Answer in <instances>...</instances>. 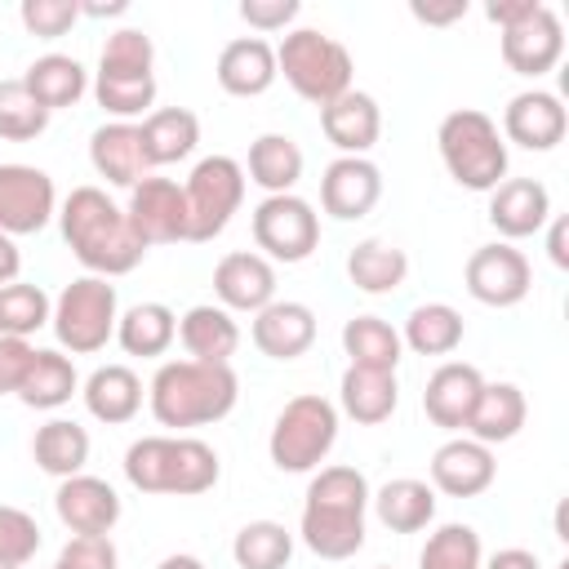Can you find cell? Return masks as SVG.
<instances>
[{
	"mask_svg": "<svg viewBox=\"0 0 569 569\" xmlns=\"http://www.w3.org/2000/svg\"><path fill=\"white\" fill-rule=\"evenodd\" d=\"M80 396H84L89 418H98L107 427H124L142 409V378L129 365H98L80 382Z\"/></svg>",
	"mask_w": 569,
	"mask_h": 569,
	"instance_id": "cell-27",
	"label": "cell"
},
{
	"mask_svg": "<svg viewBox=\"0 0 569 569\" xmlns=\"http://www.w3.org/2000/svg\"><path fill=\"white\" fill-rule=\"evenodd\" d=\"M18 18L36 40H58L80 22V0H22Z\"/></svg>",
	"mask_w": 569,
	"mask_h": 569,
	"instance_id": "cell-46",
	"label": "cell"
},
{
	"mask_svg": "<svg viewBox=\"0 0 569 569\" xmlns=\"http://www.w3.org/2000/svg\"><path fill=\"white\" fill-rule=\"evenodd\" d=\"M49 316H53V302L40 284L31 280L0 284V338H31L49 325Z\"/></svg>",
	"mask_w": 569,
	"mask_h": 569,
	"instance_id": "cell-42",
	"label": "cell"
},
{
	"mask_svg": "<svg viewBox=\"0 0 569 569\" xmlns=\"http://www.w3.org/2000/svg\"><path fill=\"white\" fill-rule=\"evenodd\" d=\"M436 147L449 178L467 191H493L507 178V142L498 133V120L476 107L449 111L436 129Z\"/></svg>",
	"mask_w": 569,
	"mask_h": 569,
	"instance_id": "cell-6",
	"label": "cell"
},
{
	"mask_svg": "<svg viewBox=\"0 0 569 569\" xmlns=\"http://www.w3.org/2000/svg\"><path fill=\"white\" fill-rule=\"evenodd\" d=\"M382 200V169L369 156H338L320 173V209L338 222H360Z\"/></svg>",
	"mask_w": 569,
	"mask_h": 569,
	"instance_id": "cell-14",
	"label": "cell"
},
{
	"mask_svg": "<svg viewBox=\"0 0 569 569\" xmlns=\"http://www.w3.org/2000/svg\"><path fill=\"white\" fill-rule=\"evenodd\" d=\"M22 84H27V93L53 116V111H62V107H76V102L89 93V71H84V62L71 58V53H40V58L27 67Z\"/></svg>",
	"mask_w": 569,
	"mask_h": 569,
	"instance_id": "cell-32",
	"label": "cell"
},
{
	"mask_svg": "<svg viewBox=\"0 0 569 569\" xmlns=\"http://www.w3.org/2000/svg\"><path fill=\"white\" fill-rule=\"evenodd\" d=\"M76 391H80V373H76L71 356L58 347H36V360L18 387V400L27 409H62Z\"/></svg>",
	"mask_w": 569,
	"mask_h": 569,
	"instance_id": "cell-37",
	"label": "cell"
},
{
	"mask_svg": "<svg viewBox=\"0 0 569 569\" xmlns=\"http://www.w3.org/2000/svg\"><path fill=\"white\" fill-rule=\"evenodd\" d=\"M138 133H142V151L151 169L178 164L200 147V116L187 107H156L151 116H142Z\"/></svg>",
	"mask_w": 569,
	"mask_h": 569,
	"instance_id": "cell-29",
	"label": "cell"
},
{
	"mask_svg": "<svg viewBox=\"0 0 569 569\" xmlns=\"http://www.w3.org/2000/svg\"><path fill=\"white\" fill-rule=\"evenodd\" d=\"M213 293L218 307L258 316L267 302H276V262H267L258 249H231L213 267Z\"/></svg>",
	"mask_w": 569,
	"mask_h": 569,
	"instance_id": "cell-19",
	"label": "cell"
},
{
	"mask_svg": "<svg viewBox=\"0 0 569 569\" xmlns=\"http://www.w3.org/2000/svg\"><path fill=\"white\" fill-rule=\"evenodd\" d=\"M138 240L151 249V244H178L187 240V196L173 178H156L147 173L133 191H129V204H124Z\"/></svg>",
	"mask_w": 569,
	"mask_h": 569,
	"instance_id": "cell-15",
	"label": "cell"
},
{
	"mask_svg": "<svg viewBox=\"0 0 569 569\" xmlns=\"http://www.w3.org/2000/svg\"><path fill=\"white\" fill-rule=\"evenodd\" d=\"M249 338L253 347L267 356V360H298L311 351L316 342V311L307 302H293V298H276L267 302L253 325H249Z\"/></svg>",
	"mask_w": 569,
	"mask_h": 569,
	"instance_id": "cell-22",
	"label": "cell"
},
{
	"mask_svg": "<svg viewBox=\"0 0 569 569\" xmlns=\"http://www.w3.org/2000/svg\"><path fill=\"white\" fill-rule=\"evenodd\" d=\"M320 129L338 147V156H365L382 138V107L365 89H347L329 107H320Z\"/></svg>",
	"mask_w": 569,
	"mask_h": 569,
	"instance_id": "cell-25",
	"label": "cell"
},
{
	"mask_svg": "<svg viewBox=\"0 0 569 569\" xmlns=\"http://www.w3.org/2000/svg\"><path fill=\"white\" fill-rule=\"evenodd\" d=\"M569 111L551 89H520L502 111V142H516L525 151H551L565 142Z\"/></svg>",
	"mask_w": 569,
	"mask_h": 569,
	"instance_id": "cell-18",
	"label": "cell"
},
{
	"mask_svg": "<svg viewBox=\"0 0 569 569\" xmlns=\"http://www.w3.org/2000/svg\"><path fill=\"white\" fill-rule=\"evenodd\" d=\"M400 405V382L396 373H378V369H356L347 365L342 382H338V409L360 422V427H378L396 413Z\"/></svg>",
	"mask_w": 569,
	"mask_h": 569,
	"instance_id": "cell-30",
	"label": "cell"
},
{
	"mask_svg": "<svg viewBox=\"0 0 569 569\" xmlns=\"http://www.w3.org/2000/svg\"><path fill=\"white\" fill-rule=\"evenodd\" d=\"M222 476L218 449L196 436H142L124 449V480L138 493L196 498L209 493Z\"/></svg>",
	"mask_w": 569,
	"mask_h": 569,
	"instance_id": "cell-4",
	"label": "cell"
},
{
	"mask_svg": "<svg viewBox=\"0 0 569 569\" xmlns=\"http://www.w3.org/2000/svg\"><path fill=\"white\" fill-rule=\"evenodd\" d=\"M485 18L498 22L502 62L516 76L538 80L565 58V22L551 4H542V0H493V4H485Z\"/></svg>",
	"mask_w": 569,
	"mask_h": 569,
	"instance_id": "cell-7",
	"label": "cell"
},
{
	"mask_svg": "<svg viewBox=\"0 0 569 569\" xmlns=\"http://www.w3.org/2000/svg\"><path fill=\"white\" fill-rule=\"evenodd\" d=\"M489 222L507 244L538 236L551 222V191L538 178H502L489 191Z\"/></svg>",
	"mask_w": 569,
	"mask_h": 569,
	"instance_id": "cell-21",
	"label": "cell"
},
{
	"mask_svg": "<svg viewBox=\"0 0 569 569\" xmlns=\"http://www.w3.org/2000/svg\"><path fill=\"white\" fill-rule=\"evenodd\" d=\"M244 178L253 187H262L267 196H284L298 187L302 178V147L289 133H258L249 142V160H244Z\"/></svg>",
	"mask_w": 569,
	"mask_h": 569,
	"instance_id": "cell-33",
	"label": "cell"
},
{
	"mask_svg": "<svg viewBox=\"0 0 569 569\" xmlns=\"http://www.w3.org/2000/svg\"><path fill=\"white\" fill-rule=\"evenodd\" d=\"M240 400V378L231 365H200V360H164L147 382V409L173 436L191 427L222 422Z\"/></svg>",
	"mask_w": 569,
	"mask_h": 569,
	"instance_id": "cell-3",
	"label": "cell"
},
{
	"mask_svg": "<svg viewBox=\"0 0 569 569\" xmlns=\"http://www.w3.org/2000/svg\"><path fill=\"white\" fill-rule=\"evenodd\" d=\"M462 338H467L462 311L449 302H418L400 329V342L413 356H453L462 347Z\"/></svg>",
	"mask_w": 569,
	"mask_h": 569,
	"instance_id": "cell-35",
	"label": "cell"
},
{
	"mask_svg": "<svg viewBox=\"0 0 569 569\" xmlns=\"http://www.w3.org/2000/svg\"><path fill=\"white\" fill-rule=\"evenodd\" d=\"M178 342L187 351V360L200 365H231L236 347H240V325L227 307L218 302H196L178 316Z\"/></svg>",
	"mask_w": 569,
	"mask_h": 569,
	"instance_id": "cell-26",
	"label": "cell"
},
{
	"mask_svg": "<svg viewBox=\"0 0 569 569\" xmlns=\"http://www.w3.org/2000/svg\"><path fill=\"white\" fill-rule=\"evenodd\" d=\"M49 129V111L27 93L22 80H0V138L4 142H31Z\"/></svg>",
	"mask_w": 569,
	"mask_h": 569,
	"instance_id": "cell-44",
	"label": "cell"
},
{
	"mask_svg": "<svg viewBox=\"0 0 569 569\" xmlns=\"http://www.w3.org/2000/svg\"><path fill=\"white\" fill-rule=\"evenodd\" d=\"M89 164L98 178H107L111 187H124L133 191L151 164H147V151H142V133L133 120H107L89 133Z\"/></svg>",
	"mask_w": 569,
	"mask_h": 569,
	"instance_id": "cell-23",
	"label": "cell"
},
{
	"mask_svg": "<svg viewBox=\"0 0 569 569\" xmlns=\"http://www.w3.org/2000/svg\"><path fill=\"white\" fill-rule=\"evenodd\" d=\"M427 485L445 498H480L493 480H498V458L489 445L471 440V436H449L431 462H427Z\"/></svg>",
	"mask_w": 569,
	"mask_h": 569,
	"instance_id": "cell-16",
	"label": "cell"
},
{
	"mask_svg": "<svg viewBox=\"0 0 569 569\" xmlns=\"http://www.w3.org/2000/svg\"><path fill=\"white\" fill-rule=\"evenodd\" d=\"M58 218V187L36 164H0V231L36 236Z\"/></svg>",
	"mask_w": 569,
	"mask_h": 569,
	"instance_id": "cell-13",
	"label": "cell"
},
{
	"mask_svg": "<svg viewBox=\"0 0 569 569\" xmlns=\"http://www.w3.org/2000/svg\"><path fill=\"white\" fill-rule=\"evenodd\" d=\"M40 542H44V533H40L36 516L13 502H0V569H27L40 551Z\"/></svg>",
	"mask_w": 569,
	"mask_h": 569,
	"instance_id": "cell-45",
	"label": "cell"
},
{
	"mask_svg": "<svg viewBox=\"0 0 569 569\" xmlns=\"http://www.w3.org/2000/svg\"><path fill=\"white\" fill-rule=\"evenodd\" d=\"M409 276V258L405 249H396L391 240H360L351 253H347V280L360 289V293H396Z\"/></svg>",
	"mask_w": 569,
	"mask_h": 569,
	"instance_id": "cell-40",
	"label": "cell"
},
{
	"mask_svg": "<svg viewBox=\"0 0 569 569\" xmlns=\"http://www.w3.org/2000/svg\"><path fill=\"white\" fill-rule=\"evenodd\" d=\"M480 560H485L480 533L458 520L427 533V542L418 551V569H480Z\"/></svg>",
	"mask_w": 569,
	"mask_h": 569,
	"instance_id": "cell-43",
	"label": "cell"
},
{
	"mask_svg": "<svg viewBox=\"0 0 569 569\" xmlns=\"http://www.w3.org/2000/svg\"><path fill=\"white\" fill-rule=\"evenodd\" d=\"M378 569H387V565H378Z\"/></svg>",
	"mask_w": 569,
	"mask_h": 569,
	"instance_id": "cell-56",
	"label": "cell"
},
{
	"mask_svg": "<svg viewBox=\"0 0 569 569\" xmlns=\"http://www.w3.org/2000/svg\"><path fill=\"white\" fill-rule=\"evenodd\" d=\"M173 338H178V316L164 302H133L116 320V342L124 347V356L156 360L173 347Z\"/></svg>",
	"mask_w": 569,
	"mask_h": 569,
	"instance_id": "cell-36",
	"label": "cell"
},
{
	"mask_svg": "<svg viewBox=\"0 0 569 569\" xmlns=\"http://www.w3.org/2000/svg\"><path fill=\"white\" fill-rule=\"evenodd\" d=\"M333 440H338V405L325 400L320 391H302V396L284 400V409L276 413L267 453H271L276 471L302 476L329 458Z\"/></svg>",
	"mask_w": 569,
	"mask_h": 569,
	"instance_id": "cell-8",
	"label": "cell"
},
{
	"mask_svg": "<svg viewBox=\"0 0 569 569\" xmlns=\"http://www.w3.org/2000/svg\"><path fill=\"white\" fill-rule=\"evenodd\" d=\"M53 511L71 529V538H111V529L120 520V493L102 476L80 471V476L58 480Z\"/></svg>",
	"mask_w": 569,
	"mask_h": 569,
	"instance_id": "cell-17",
	"label": "cell"
},
{
	"mask_svg": "<svg viewBox=\"0 0 569 569\" xmlns=\"http://www.w3.org/2000/svg\"><path fill=\"white\" fill-rule=\"evenodd\" d=\"M369 493L373 489L360 467H347V462L316 467L302 493V516H298V533L307 551L320 560H351L365 547Z\"/></svg>",
	"mask_w": 569,
	"mask_h": 569,
	"instance_id": "cell-2",
	"label": "cell"
},
{
	"mask_svg": "<svg viewBox=\"0 0 569 569\" xmlns=\"http://www.w3.org/2000/svg\"><path fill=\"white\" fill-rule=\"evenodd\" d=\"M409 13L418 18V22H427V27H449V22H458V18H467V0H449V4H409Z\"/></svg>",
	"mask_w": 569,
	"mask_h": 569,
	"instance_id": "cell-50",
	"label": "cell"
},
{
	"mask_svg": "<svg viewBox=\"0 0 569 569\" xmlns=\"http://www.w3.org/2000/svg\"><path fill=\"white\" fill-rule=\"evenodd\" d=\"M116 320H120V302H116V284L102 276H76L58 298H53V338L62 351L71 356H93L116 338Z\"/></svg>",
	"mask_w": 569,
	"mask_h": 569,
	"instance_id": "cell-9",
	"label": "cell"
},
{
	"mask_svg": "<svg viewBox=\"0 0 569 569\" xmlns=\"http://www.w3.org/2000/svg\"><path fill=\"white\" fill-rule=\"evenodd\" d=\"M53 569H120V556L111 538H67Z\"/></svg>",
	"mask_w": 569,
	"mask_h": 569,
	"instance_id": "cell-47",
	"label": "cell"
},
{
	"mask_svg": "<svg viewBox=\"0 0 569 569\" xmlns=\"http://www.w3.org/2000/svg\"><path fill=\"white\" fill-rule=\"evenodd\" d=\"M462 284L467 293L480 302V307H520L533 289V267L529 258L507 244V240H493V244H480L471 249L467 267H462Z\"/></svg>",
	"mask_w": 569,
	"mask_h": 569,
	"instance_id": "cell-12",
	"label": "cell"
},
{
	"mask_svg": "<svg viewBox=\"0 0 569 569\" xmlns=\"http://www.w3.org/2000/svg\"><path fill=\"white\" fill-rule=\"evenodd\" d=\"M58 227L89 276L116 280L147 258V244L138 240L124 204H116L102 187H71V196L58 204Z\"/></svg>",
	"mask_w": 569,
	"mask_h": 569,
	"instance_id": "cell-1",
	"label": "cell"
},
{
	"mask_svg": "<svg viewBox=\"0 0 569 569\" xmlns=\"http://www.w3.org/2000/svg\"><path fill=\"white\" fill-rule=\"evenodd\" d=\"M213 76L231 98H258L276 84V44L262 36H236L222 44Z\"/></svg>",
	"mask_w": 569,
	"mask_h": 569,
	"instance_id": "cell-24",
	"label": "cell"
},
{
	"mask_svg": "<svg viewBox=\"0 0 569 569\" xmlns=\"http://www.w3.org/2000/svg\"><path fill=\"white\" fill-rule=\"evenodd\" d=\"M547 227H551V231H547V258L565 271V267H569V222H565V218H551Z\"/></svg>",
	"mask_w": 569,
	"mask_h": 569,
	"instance_id": "cell-52",
	"label": "cell"
},
{
	"mask_svg": "<svg viewBox=\"0 0 569 569\" xmlns=\"http://www.w3.org/2000/svg\"><path fill=\"white\" fill-rule=\"evenodd\" d=\"M342 351L356 369H378V373H396L405 342L400 329H391L382 316H351L342 325Z\"/></svg>",
	"mask_w": 569,
	"mask_h": 569,
	"instance_id": "cell-38",
	"label": "cell"
},
{
	"mask_svg": "<svg viewBox=\"0 0 569 569\" xmlns=\"http://www.w3.org/2000/svg\"><path fill=\"white\" fill-rule=\"evenodd\" d=\"M485 373L467 360H445L431 369L427 387H422V413L440 427V431H467V418L480 400Z\"/></svg>",
	"mask_w": 569,
	"mask_h": 569,
	"instance_id": "cell-20",
	"label": "cell"
},
{
	"mask_svg": "<svg viewBox=\"0 0 569 569\" xmlns=\"http://www.w3.org/2000/svg\"><path fill=\"white\" fill-rule=\"evenodd\" d=\"M89 431L76 422V418H49L44 427H36L31 436V458L44 476L53 480H67V476H80L84 462H89Z\"/></svg>",
	"mask_w": 569,
	"mask_h": 569,
	"instance_id": "cell-34",
	"label": "cell"
},
{
	"mask_svg": "<svg viewBox=\"0 0 569 569\" xmlns=\"http://www.w3.org/2000/svg\"><path fill=\"white\" fill-rule=\"evenodd\" d=\"M93 80H120V84H147L156 80V44L142 27H120L107 36L98 53Z\"/></svg>",
	"mask_w": 569,
	"mask_h": 569,
	"instance_id": "cell-39",
	"label": "cell"
},
{
	"mask_svg": "<svg viewBox=\"0 0 569 569\" xmlns=\"http://www.w3.org/2000/svg\"><path fill=\"white\" fill-rule=\"evenodd\" d=\"M244 164L231 156H204L196 160V169L182 182L187 196V240L204 244L213 236L227 231V222L240 213L244 204Z\"/></svg>",
	"mask_w": 569,
	"mask_h": 569,
	"instance_id": "cell-10",
	"label": "cell"
},
{
	"mask_svg": "<svg viewBox=\"0 0 569 569\" xmlns=\"http://www.w3.org/2000/svg\"><path fill=\"white\" fill-rule=\"evenodd\" d=\"M31 360H36L31 338H0V396H18Z\"/></svg>",
	"mask_w": 569,
	"mask_h": 569,
	"instance_id": "cell-49",
	"label": "cell"
},
{
	"mask_svg": "<svg viewBox=\"0 0 569 569\" xmlns=\"http://www.w3.org/2000/svg\"><path fill=\"white\" fill-rule=\"evenodd\" d=\"M236 569H284L293 560V533L280 520H249L231 538Z\"/></svg>",
	"mask_w": 569,
	"mask_h": 569,
	"instance_id": "cell-41",
	"label": "cell"
},
{
	"mask_svg": "<svg viewBox=\"0 0 569 569\" xmlns=\"http://www.w3.org/2000/svg\"><path fill=\"white\" fill-rule=\"evenodd\" d=\"M276 76H284V84L307 98L311 107H329L333 98H342L356 76L351 49L316 27H293L284 31V40L276 44Z\"/></svg>",
	"mask_w": 569,
	"mask_h": 569,
	"instance_id": "cell-5",
	"label": "cell"
},
{
	"mask_svg": "<svg viewBox=\"0 0 569 569\" xmlns=\"http://www.w3.org/2000/svg\"><path fill=\"white\" fill-rule=\"evenodd\" d=\"M525 418H529V400H525V391L516 382H485L480 400H476V409L467 418V436L493 449V445L516 440Z\"/></svg>",
	"mask_w": 569,
	"mask_h": 569,
	"instance_id": "cell-28",
	"label": "cell"
},
{
	"mask_svg": "<svg viewBox=\"0 0 569 569\" xmlns=\"http://www.w3.org/2000/svg\"><path fill=\"white\" fill-rule=\"evenodd\" d=\"M249 231H253V244L267 262H307L316 249H320V213L311 200L284 191V196H262L253 204V218H249Z\"/></svg>",
	"mask_w": 569,
	"mask_h": 569,
	"instance_id": "cell-11",
	"label": "cell"
},
{
	"mask_svg": "<svg viewBox=\"0 0 569 569\" xmlns=\"http://www.w3.org/2000/svg\"><path fill=\"white\" fill-rule=\"evenodd\" d=\"M480 569H542V560H538V551H529V547H502V551L485 556Z\"/></svg>",
	"mask_w": 569,
	"mask_h": 569,
	"instance_id": "cell-51",
	"label": "cell"
},
{
	"mask_svg": "<svg viewBox=\"0 0 569 569\" xmlns=\"http://www.w3.org/2000/svg\"><path fill=\"white\" fill-rule=\"evenodd\" d=\"M129 13V0H107V4H80V18H120Z\"/></svg>",
	"mask_w": 569,
	"mask_h": 569,
	"instance_id": "cell-54",
	"label": "cell"
},
{
	"mask_svg": "<svg viewBox=\"0 0 569 569\" xmlns=\"http://www.w3.org/2000/svg\"><path fill=\"white\" fill-rule=\"evenodd\" d=\"M298 0H240V18L249 22V31L258 36H276L298 18Z\"/></svg>",
	"mask_w": 569,
	"mask_h": 569,
	"instance_id": "cell-48",
	"label": "cell"
},
{
	"mask_svg": "<svg viewBox=\"0 0 569 569\" xmlns=\"http://www.w3.org/2000/svg\"><path fill=\"white\" fill-rule=\"evenodd\" d=\"M156 569H204V560H200V556H187V551H173V556H164Z\"/></svg>",
	"mask_w": 569,
	"mask_h": 569,
	"instance_id": "cell-55",
	"label": "cell"
},
{
	"mask_svg": "<svg viewBox=\"0 0 569 569\" xmlns=\"http://www.w3.org/2000/svg\"><path fill=\"white\" fill-rule=\"evenodd\" d=\"M18 271H22V253H18L13 236H4V231H0V284H13V280H18Z\"/></svg>",
	"mask_w": 569,
	"mask_h": 569,
	"instance_id": "cell-53",
	"label": "cell"
},
{
	"mask_svg": "<svg viewBox=\"0 0 569 569\" xmlns=\"http://www.w3.org/2000/svg\"><path fill=\"white\" fill-rule=\"evenodd\" d=\"M369 507L391 533H418L436 520V489L418 476H396L378 493H369Z\"/></svg>",
	"mask_w": 569,
	"mask_h": 569,
	"instance_id": "cell-31",
	"label": "cell"
}]
</instances>
